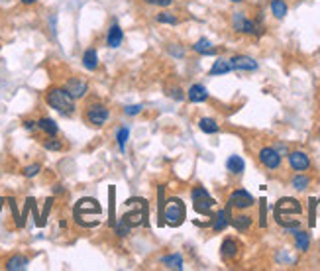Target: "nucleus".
Here are the masks:
<instances>
[{"label": "nucleus", "instance_id": "nucleus-34", "mask_svg": "<svg viewBox=\"0 0 320 271\" xmlns=\"http://www.w3.org/2000/svg\"><path fill=\"white\" fill-rule=\"evenodd\" d=\"M291 185H293V189H297V191H305L306 187L310 185V179H308L306 175H295Z\"/></svg>", "mask_w": 320, "mask_h": 271}, {"label": "nucleus", "instance_id": "nucleus-46", "mask_svg": "<svg viewBox=\"0 0 320 271\" xmlns=\"http://www.w3.org/2000/svg\"><path fill=\"white\" fill-rule=\"evenodd\" d=\"M24 128H26L28 132H34V130L38 128V122H34V120H26V122H24Z\"/></svg>", "mask_w": 320, "mask_h": 271}, {"label": "nucleus", "instance_id": "nucleus-38", "mask_svg": "<svg viewBox=\"0 0 320 271\" xmlns=\"http://www.w3.org/2000/svg\"><path fill=\"white\" fill-rule=\"evenodd\" d=\"M142 110H144V106L142 105H130L124 108V114H126V116H138Z\"/></svg>", "mask_w": 320, "mask_h": 271}, {"label": "nucleus", "instance_id": "nucleus-7", "mask_svg": "<svg viewBox=\"0 0 320 271\" xmlns=\"http://www.w3.org/2000/svg\"><path fill=\"white\" fill-rule=\"evenodd\" d=\"M85 118H87L88 124L101 128V126H104V124L108 122V118H110V110H108L104 105H92L87 108Z\"/></svg>", "mask_w": 320, "mask_h": 271}, {"label": "nucleus", "instance_id": "nucleus-27", "mask_svg": "<svg viewBox=\"0 0 320 271\" xmlns=\"http://www.w3.org/2000/svg\"><path fill=\"white\" fill-rule=\"evenodd\" d=\"M199 128L203 130L204 134H216L220 130L218 122L214 120V118H201L199 120Z\"/></svg>", "mask_w": 320, "mask_h": 271}, {"label": "nucleus", "instance_id": "nucleus-41", "mask_svg": "<svg viewBox=\"0 0 320 271\" xmlns=\"http://www.w3.org/2000/svg\"><path fill=\"white\" fill-rule=\"evenodd\" d=\"M29 205H31V198L26 200L24 211H22V214H20V228H24V224H26V218H28V212H29Z\"/></svg>", "mask_w": 320, "mask_h": 271}, {"label": "nucleus", "instance_id": "nucleus-12", "mask_svg": "<svg viewBox=\"0 0 320 271\" xmlns=\"http://www.w3.org/2000/svg\"><path fill=\"white\" fill-rule=\"evenodd\" d=\"M228 61H230L232 69H236V71H255L258 69V61L247 57V55H234L232 59Z\"/></svg>", "mask_w": 320, "mask_h": 271}, {"label": "nucleus", "instance_id": "nucleus-30", "mask_svg": "<svg viewBox=\"0 0 320 271\" xmlns=\"http://www.w3.org/2000/svg\"><path fill=\"white\" fill-rule=\"evenodd\" d=\"M128 138H130V128H128V126L118 128L116 144H118V148H120V151H126V142H128Z\"/></svg>", "mask_w": 320, "mask_h": 271}, {"label": "nucleus", "instance_id": "nucleus-17", "mask_svg": "<svg viewBox=\"0 0 320 271\" xmlns=\"http://www.w3.org/2000/svg\"><path fill=\"white\" fill-rule=\"evenodd\" d=\"M220 254H222L224 259H234L238 256V242L234 238H226L222 242V246H220Z\"/></svg>", "mask_w": 320, "mask_h": 271}, {"label": "nucleus", "instance_id": "nucleus-29", "mask_svg": "<svg viewBox=\"0 0 320 271\" xmlns=\"http://www.w3.org/2000/svg\"><path fill=\"white\" fill-rule=\"evenodd\" d=\"M169 269H183V257L181 254H171V256H165L161 259Z\"/></svg>", "mask_w": 320, "mask_h": 271}, {"label": "nucleus", "instance_id": "nucleus-5", "mask_svg": "<svg viewBox=\"0 0 320 271\" xmlns=\"http://www.w3.org/2000/svg\"><path fill=\"white\" fill-rule=\"evenodd\" d=\"M190 198H193V207L195 211L203 216H212V209L216 207V200L208 195V191L204 187H195L190 191Z\"/></svg>", "mask_w": 320, "mask_h": 271}, {"label": "nucleus", "instance_id": "nucleus-15", "mask_svg": "<svg viewBox=\"0 0 320 271\" xmlns=\"http://www.w3.org/2000/svg\"><path fill=\"white\" fill-rule=\"evenodd\" d=\"M187 98L193 105H201V103H204L208 98V90H206L204 85H193L189 92H187Z\"/></svg>", "mask_w": 320, "mask_h": 271}, {"label": "nucleus", "instance_id": "nucleus-43", "mask_svg": "<svg viewBox=\"0 0 320 271\" xmlns=\"http://www.w3.org/2000/svg\"><path fill=\"white\" fill-rule=\"evenodd\" d=\"M8 202H10V209H12V214H14V222H16V226L20 228V212H18V209H16V200H14V198H10Z\"/></svg>", "mask_w": 320, "mask_h": 271}, {"label": "nucleus", "instance_id": "nucleus-9", "mask_svg": "<svg viewBox=\"0 0 320 271\" xmlns=\"http://www.w3.org/2000/svg\"><path fill=\"white\" fill-rule=\"evenodd\" d=\"M260 161L267 169H279V165H281V153L275 148H262L260 150Z\"/></svg>", "mask_w": 320, "mask_h": 271}, {"label": "nucleus", "instance_id": "nucleus-14", "mask_svg": "<svg viewBox=\"0 0 320 271\" xmlns=\"http://www.w3.org/2000/svg\"><path fill=\"white\" fill-rule=\"evenodd\" d=\"M122 40H124V31H122V28H120V24L114 22V24L110 26L108 33H106V44H108V47L116 49V47L122 45Z\"/></svg>", "mask_w": 320, "mask_h": 271}, {"label": "nucleus", "instance_id": "nucleus-45", "mask_svg": "<svg viewBox=\"0 0 320 271\" xmlns=\"http://www.w3.org/2000/svg\"><path fill=\"white\" fill-rule=\"evenodd\" d=\"M314 209H316V200L310 198V226H314Z\"/></svg>", "mask_w": 320, "mask_h": 271}, {"label": "nucleus", "instance_id": "nucleus-6", "mask_svg": "<svg viewBox=\"0 0 320 271\" xmlns=\"http://www.w3.org/2000/svg\"><path fill=\"white\" fill-rule=\"evenodd\" d=\"M232 26H234V30L240 31V33H255V36H262L263 33L262 26H258L255 22H251L249 18H246L244 12H236V14H234Z\"/></svg>", "mask_w": 320, "mask_h": 271}, {"label": "nucleus", "instance_id": "nucleus-35", "mask_svg": "<svg viewBox=\"0 0 320 271\" xmlns=\"http://www.w3.org/2000/svg\"><path fill=\"white\" fill-rule=\"evenodd\" d=\"M44 148L47 151H59L63 146H61V142H59L55 136H49L47 140H44Z\"/></svg>", "mask_w": 320, "mask_h": 271}, {"label": "nucleus", "instance_id": "nucleus-48", "mask_svg": "<svg viewBox=\"0 0 320 271\" xmlns=\"http://www.w3.org/2000/svg\"><path fill=\"white\" fill-rule=\"evenodd\" d=\"M34 2H38V0H22V4H34Z\"/></svg>", "mask_w": 320, "mask_h": 271}, {"label": "nucleus", "instance_id": "nucleus-20", "mask_svg": "<svg viewBox=\"0 0 320 271\" xmlns=\"http://www.w3.org/2000/svg\"><path fill=\"white\" fill-rule=\"evenodd\" d=\"M38 128L47 136H57V132H59L57 122L51 120V118H47V116H44V118L38 120Z\"/></svg>", "mask_w": 320, "mask_h": 271}, {"label": "nucleus", "instance_id": "nucleus-1", "mask_svg": "<svg viewBox=\"0 0 320 271\" xmlns=\"http://www.w3.org/2000/svg\"><path fill=\"white\" fill-rule=\"evenodd\" d=\"M303 214V207L297 198L293 196H283L281 200H277L275 205V222L279 226H283L287 232H295L299 226H301V220L299 216Z\"/></svg>", "mask_w": 320, "mask_h": 271}, {"label": "nucleus", "instance_id": "nucleus-31", "mask_svg": "<svg viewBox=\"0 0 320 271\" xmlns=\"http://www.w3.org/2000/svg\"><path fill=\"white\" fill-rule=\"evenodd\" d=\"M271 14L275 16V18H285L287 14V4H285V0H271Z\"/></svg>", "mask_w": 320, "mask_h": 271}, {"label": "nucleus", "instance_id": "nucleus-44", "mask_svg": "<svg viewBox=\"0 0 320 271\" xmlns=\"http://www.w3.org/2000/svg\"><path fill=\"white\" fill-rule=\"evenodd\" d=\"M167 94H169V96H173L175 100H183V98H185V94H183V92H181V89H177V87H175V89H171V90H169V92H167Z\"/></svg>", "mask_w": 320, "mask_h": 271}, {"label": "nucleus", "instance_id": "nucleus-32", "mask_svg": "<svg viewBox=\"0 0 320 271\" xmlns=\"http://www.w3.org/2000/svg\"><path fill=\"white\" fill-rule=\"evenodd\" d=\"M155 20H157L159 24H169V26H177V24H179V18L175 14H171V12H167V10L159 12V14L155 16Z\"/></svg>", "mask_w": 320, "mask_h": 271}, {"label": "nucleus", "instance_id": "nucleus-16", "mask_svg": "<svg viewBox=\"0 0 320 271\" xmlns=\"http://www.w3.org/2000/svg\"><path fill=\"white\" fill-rule=\"evenodd\" d=\"M83 67L87 71H97L99 69V53H97L94 47H90L83 53Z\"/></svg>", "mask_w": 320, "mask_h": 271}, {"label": "nucleus", "instance_id": "nucleus-50", "mask_svg": "<svg viewBox=\"0 0 320 271\" xmlns=\"http://www.w3.org/2000/svg\"><path fill=\"white\" fill-rule=\"evenodd\" d=\"M230 2H242V0H230Z\"/></svg>", "mask_w": 320, "mask_h": 271}, {"label": "nucleus", "instance_id": "nucleus-10", "mask_svg": "<svg viewBox=\"0 0 320 271\" xmlns=\"http://www.w3.org/2000/svg\"><path fill=\"white\" fill-rule=\"evenodd\" d=\"M102 207L97 202V198H81L77 205H75V214H101Z\"/></svg>", "mask_w": 320, "mask_h": 271}, {"label": "nucleus", "instance_id": "nucleus-8", "mask_svg": "<svg viewBox=\"0 0 320 271\" xmlns=\"http://www.w3.org/2000/svg\"><path fill=\"white\" fill-rule=\"evenodd\" d=\"M228 205H230V209H238V211H246L249 207H253L255 205V200H253V196L247 193L246 189H238V191H234L230 198H228Z\"/></svg>", "mask_w": 320, "mask_h": 271}, {"label": "nucleus", "instance_id": "nucleus-21", "mask_svg": "<svg viewBox=\"0 0 320 271\" xmlns=\"http://www.w3.org/2000/svg\"><path fill=\"white\" fill-rule=\"evenodd\" d=\"M228 224H230V214H228V211H218L214 214V220H212V230L214 232H222Z\"/></svg>", "mask_w": 320, "mask_h": 271}, {"label": "nucleus", "instance_id": "nucleus-3", "mask_svg": "<svg viewBox=\"0 0 320 271\" xmlns=\"http://www.w3.org/2000/svg\"><path fill=\"white\" fill-rule=\"evenodd\" d=\"M124 205H126V207H136L132 212H126V214H122V216H120L124 222H128L130 226H138V224L149 226V220H147V200L146 198H128Z\"/></svg>", "mask_w": 320, "mask_h": 271}, {"label": "nucleus", "instance_id": "nucleus-33", "mask_svg": "<svg viewBox=\"0 0 320 271\" xmlns=\"http://www.w3.org/2000/svg\"><path fill=\"white\" fill-rule=\"evenodd\" d=\"M130 228H132V226L128 224V222H124L122 218H120V220H116V222H114V232H116V236H118V238H126V236L130 234Z\"/></svg>", "mask_w": 320, "mask_h": 271}, {"label": "nucleus", "instance_id": "nucleus-13", "mask_svg": "<svg viewBox=\"0 0 320 271\" xmlns=\"http://www.w3.org/2000/svg\"><path fill=\"white\" fill-rule=\"evenodd\" d=\"M289 165L293 167V171H306L310 167V159L305 151H291L289 153Z\"/></svg>", "mask_w": 320, "mask_h": 271}, {"label": "nucleus", "instance_id": "nucleus-49", "mask_svg": "<svg viewBox=\"0 0 320 271\" xmlns=\"http://www.w3.org/2000/svg\"><path fill=\"white\" fill-rule=\"evenodd\" d=\"M2 202H4V200H2V198H0V209H2Z\"/></svg>", "mask_w": 320, "mask_h": 271}, {"label": "nucleus", "instance_id": "nucleus-19", "mask_svg": "<svg viewBox=\"0 0 320 271\" xmlns=\"http://www.w3.org/2000/svg\"><path fill=\"white\" fill-rule=\"evenodd\" d=\"M28 263H29V259L26 256H12L8 261H6V269L8 271H22V269H26L28 267Z\"/></svg>", "mask_w": 320, "mask_h": 271}, {"label": "nucleus", "instance_id": "nucleus-18", "mask_svg": "<svg viewBox=\"0 0 320 271\" xmlns=\"http://www.w3.org/2000/svg\"><path fill=\"white\" fill-rule=\"evenodd\" d=\"M293 234H295V246H297V250H299V252H306V250L310 248V234L299 230V228H297Z\"/></svg>", "mask_w": 320, "mask_h": 271}, {"label": "nucleus", "instance_id": "nucleus-24", "mask_svg": "<svg viewBox=\"0 0 320 271\" xmlns=\"http://www.w3.org/2000/svg\"><path fill=\"white\" fill-rule=\"evenodd\" d=\"M230 71H232L230 61L228 59H216L214 61V65H212V69H210V75L212 77L226 75V73H230Z\"/></svg>", "mask_w": 320, "mask_h": 271}, {"label": "nucleus", "instance_id": "nucleus-4", "mask_svg": "<svg viewBox=\"0 0 320 271\" xmlns=\"http://www.w3.org/2000/svg\"><path fill=\"white\" fill-rule=\"evenodd\" d=\"M185 216H187V209H185V202L179 196H171V198L165 200V211H163L165 224L181 226L183 220H185Z\"/></svg>", "mask_w": 320, "mask_h": 271}, {"label": "nucleus", "instance_id": "nucleus-11", "mask_svg": "<svg viewBox=\"0 0 320 271\" xmlns=\"http://www.w3.org/2000/svg\"><path fill=\"white\" fill-rule=\"evenodd\" d=\"M63 89L67 90L75 100H79V98H83V96L87 94L88 85L85 83V81H81V79H69V81L65 83V87H63Z\"/></svg>", "mask_w": 320, "mask_h": 271}, {"label": "nucleus", "instance_id": "nucleus-37", "mask_svg": "<svg viewBox=\"0 0 320 271\" xmlns=\"http://www.w3.org/2000/svg\"><path fill=\"white\" fill-rule=\"evenodd\" d=\"M260 226L265 228L267 226V200L262 198V205H260Z\"/></svg>", "mask_w": 320, "mask_h": 271}, {"label": "nucleus", "instance_id": "nucleus-22", "mask_svg": "<svg viewBox=\"0 0 320 271\" xmlns=\"http://www.w3.org/2000/svg\"><path fill=\"white\" fill-rule=\"evenodd\" d=\"M226 167H228V171L234 173V175H240L244 169H246V161L240 157V155H230L228 157V161H226Z\"/></svg>", "mask_w": 320, "mask_h": 271}, {"label": "nucleus", "instance_id": "nucleus-36", "mask_svg": "<svg viewBox=\"0 0 320 271\" xmlns=\"http://www.w3.org/2000/svg\"><path fill=\"white\" fill-rule=\"evenodd\" d=\"M42 171V165L40 163H31V165L24 167V171H22V175L26 177V179H31V177H36L38 173Z\"/></svg>", "mask_w": 320, "mask_h": 271}, {"label": "nucleus", "instance_id": "nucleus-25", "mask_svg": "<svg viewBox=\"0 0 320 271\" xmlns=\"http://www.w3.org/2000/svg\"><path fill=\"white\" fill-rule=\"evenodd\" d=\"M193 49L201 55H214V47L210 44V40H206V38H201L197 44L193 45Z\"/></svg>", "mask_w": 320, "mask_h": 271}, {"label": "nucleus", "instance_id": "nucleus-2", "mask_svg": "<svg viewBox=\"0 0 320 271\" xmlns=\"http://www.w3.org/2000/svg\"><path fill=\"white\" fill-rule=\"evenodd\" d=\"M45 103L49 108H53L55 112L63 114V116H73L77 106H75V98L65 89L53 87L45 92Z\"/></svg>", "mask_w": 320, "mask_h": 271}, {"label": "nucleus", "instance_id": "nucleus-40", "mask_svg": "<svg viewBox=\"0 0 320 271\" xmlns=\"http://www.w3.org/2000/svg\"><path fill=\"white\" fill-rule=\"evenodd\" d=\"M51 205H53V198H47V200H45L44 212H42V228L47 224V216H49V211H51Z\"/></svg>", "mask_w": 320, "mask_h": 271}, {"label": "nucleus", "instance_id": "nucleus-26", "mask_svg": "<svg viewBox=\"0 0 320 271\" xmlns=\"http://www.w3.org/2000/svg\"><path fill=\"white\" fill-rule=\"evenodd\" d=\"M165 187L159 185L157 187V218H159V226H165V218H163V211H165Z\"/></svg>", "mask_w": 320, "mask_h": 271}, {"label": "nucleus", "instance_id": "nucleus-28", "mask_svg": "<svg viewBox=\"0 0 320 271\" xmlns=\"http://www.w3.org/2000/svg\"><path fill=\"white\" fill-rule=\"evenodd\" d=\"M108 196H110V207H108V224L114 226L116 222V191L114 187L108 189Z\"/></svg>", "mask_w": 320, "mask_h": 271}, {"label": "nucleus", "instance_id": "nucleus-39", "mask_svg": "<svg viewBox=\"0 0 320 271\" xmlns=\"http://www.w3.org/2000/svg\"><path fill=\"white\" fill-rule=\"evenodd\" d=\"M29 211L34 214V220H36V226H40L42 228V214L38 212V205H36V200L31 198V205H29Z\"/></svg>", "mask_w": 320, "mask_h": 271}, {"label": "nucleus", "instance_id": "nucleus-42", "mask_svg": "<svg viewBox=\"0 0 320 271\" xmlns=\"http://www.w3.org/2000/svg\"><path fill=\"white\" fill-rule=\"evenodd\" d=\"M146 4H151V6H161V8H167V6H171V2L173 0H144Z\"/></svg>", "mask_w": 320, "mask_h": 271}, {"label": "nucleus", "instance_id": "nucleus-23", "mask_svg": "<svg viewBox=\"0 0 320 271\" xmlns=\"http://www.w3.org/2000/svg\"><path fill=\"white\" fill-rule=\"evenodd\" d=\"M230 224H232L236 230H240V232H246V230H249V226H251V216H247V214L230 216Z\"/></svg>", "mask_w": 320, "mask_h": 271}, {"label": "nucleus", "instance_id": "nucleus-47", "mask_svg": "<svg viewBox=\"0 0 320 271\" xmlns=\"http://www.w3.org/2000/svg\"><path fill=\"white\" fill-rule=\"evenodd\" d=\"M275 150L279 151V153H285V151H287V148H285V146H283V144H279V146H277Z\"/></svg>", "mask_w": 320, "mask_h": 271}]
</instances>
